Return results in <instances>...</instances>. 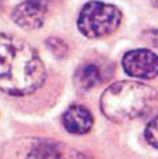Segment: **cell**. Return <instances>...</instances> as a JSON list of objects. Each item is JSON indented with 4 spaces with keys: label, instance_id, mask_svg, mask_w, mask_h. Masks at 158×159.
<instances>
[{
    "label": "cell",
    "instance_id": "obj_9",
    "mask_svg": "<svg viewBox=\"0 0 158 159\" xmlns=\"http://www.w3.org/2000/svg\"><path fill=\"white\" fill-rule=\"evenodd\" d=\"M145 136H146V140L153 147L158 148V116L154 117L153 120H150V122L147 124Z\"/></svg>",
    "mask_w": 158,
    "mask_h": 159
},
{
    "label": "cell",
    "instance_id": "obj_12",
    "mask_svg": "<svg viewBox=\"0 0 158 159\" xmlns=\"http://www.w3.org/2000/svg\"><path fill=\"white\" fill-rule=\"evenodd\" d=\"M151 2H153V4H154V6L158 7V0H151Z\"/></svg>",
    "mask_w": 158,
    "mask_h": 159
},
{
    "label": "cell",
    "instance_id": "obj_10",
    "mask_svg": "<svg viewBox=\"0 0 158 159\" xmlns=\"http://www.w3.org/2000/svg\"><path fill=\"white\" fill-rule=\"evenodd\" d=\"M46 45L49 46V49H51L57 57H64L68 52L67 44L60 38H49L48 41H46Z\"/></svg>",
    "mask_w": 158,
    "mask_h": 159
},
{
    "label": "cell",
    "instance_id": "obj_5",
    "mask_svg": "<svg viewBox=\"0 0 158 159\" xmlns=\"http://www.w3.org/2000/svg\"><path fill=\"white\" fill-rule=\"evenodd\" d=\"M109 74V67L102 61H86L78 67L74 83L79 91L86 93L108 79Z\"/></svg>",
    "mask_w": 158,
    "mask_h": 159
},
{
    "label": "cell",
    "instance_id": "obj_3",
    "mask_svg": "<svg viewBox=\"0 0 158 159\" xmlns=\"http://www.w3.org/2000/svg\"><path fill=\"white\" fill-rule=\"evenodd\" d=\"M121 22L117 7L102 2H90L83 6L78 18V29L87 38H100L113 33Z\"/></svg>",
    "mask_w": 158,
    "mask_h": 159
},
{
    "label": "cell",
    "instance_id": "obj_4",
    "mask_svg": "<svg viewBox=\"0 0 158 159\" xmlns=\"http://www.w3.org/2000/svg\"><path fill=\"white\" fill-rule=\"evenodd\" d=\"M123 68L130 76L153 79L158 76V56L146 49L130 50L123 57Z\"/></svg>",
    "mask_w": 158,
    "mask_h": 159
},
{
    "label": "cell",
    "instance_id": "obj_7",
    "mask_svg": "<svg viewBox=\"0 0 158 159\" xmlns=\"http://www.w3.org/2000/svg\"><path fill=\"white\" fill-rule=\"evenodd\" d=\"M63 125L70 133L83 135L87 133L93 126V116L82 105H72L66 110L62 117Z\"/></svg>",
    "mask_w": 158,
    "mask_h": 159
},
{
    "label": "cell",
    "instance_id": "obj_2",
    "mask_svg": "<svg viewBox=\"0 0 158 159\" xmlns=\"http://www.w3.org/2000/svg\"><path fill=\"white\" fill-rule=\"evenodd\" d=\"M158 102L157 91L138 82H117L104 91L100 105L113 122H127L150 113Z\"/></svg>",
    "mask_w": 158,
    "mask_h": 159
},
{
    "label": "cell",
    "instance_id": "obj_11",
    "mask_svg": "<svg viewBox=\"0 0 158 159\" xmlns=\"http://www.w3.org/2000/svg\"><path fill=\"white\" fill-rule=\"evenodd\" d=\"M143 37L146 38V41L153 46H158V30H147L145 31Z\"/></svg>",
    "mask_w": 158,
    "mask_h": 159
},
{
    "label": "cell",
    "instance_id": "obj_8",
    "mask_svg": "<svg viewBox=\"0 0 158 159\" xmlns=\"http://www.w3.org/2000/svg\"><path fill=\"white\" fill-rule=\"evenodd\" d=\"M60 150L51 142H41L29 152L27 159H60Z\"/></svg>",
    "mask_w": 158,
    "mask_h": 159
},
{
    "label": "cell",
    "instance_id": "obj_1",
    "mask_svg": "<svg viewBox=\"0 0 158 159\" xmlns=\"http://www.w3.org/2000/svg\"><path fill=\"white\" fill-rule=\"evenodd\" d=\"M46 79L45 67L33 46L22 39L0 34V90L10 95H26Z\"/></svg>",
    "mask_w": 158,
    "mask_h": 159
},
{
    "label": "cell",
    "instance_id": "obj_6",
    "mask_svg": "<svg viewBox=\"0 0 158 159\" xmlns=\"http://www.w3.org/2000/svg\"><path fill=\"white\" fill-rule=\"evenodd\" d=\"M12 19L18 26L26 30L38 29L45 20V6L40 0H26L15 7Z\"/></svg>",
    "mask_w": 158,
    "mask_h": 159
}]
</instances>
